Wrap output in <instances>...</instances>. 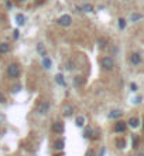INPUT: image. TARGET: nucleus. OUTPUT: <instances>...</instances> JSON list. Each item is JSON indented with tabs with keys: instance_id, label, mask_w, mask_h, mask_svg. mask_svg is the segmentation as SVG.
<instances>
[{
	"instance_id": "9d476101",
	"label": "nucleus",
	"mask_w": 144,
	"mask_h": 156,
	"mask_svg": "<svg viewBox=\"0 0 144 156\" xmlns=\"http://www.w3.org/2000/svg\"><path fill=\"white\" fill-rule=\"evenodd\" d=\"M41 65H43V68H45V70H51V67H52V61H51V58L47 56V57H43V60H41Z\"/></svg>"
},
{
	"instance_id": "2f4dec72",
	"label": "nucleus",
	"mask_w": 144,
	"mask_h": 156,
	"mask_svg": "<svg viewBox=\"0 0 144 156\" xmlns=\"http://www.w3.org/2000/svg\"><path fill=\"white\" fill-rule=\"evenodd\" d=\"M137 143H138V138L136 136V138H133V148H137Z\"/></svg>"
},
{
	"instance_id": "1a4fd4ad",
	"label": "nucleus",
	"mask_w": 144,
	"mask_h": 156,
	"mask_svg": "<svg viewBox=\"0 0 144 156\" xmlns=\"http://www.w3.org/2000/svg\"><path fill=\"white\" fill-rule=\"evenodd\" d=\"M35 50H37V53H38V56L41 57H47V48H45V45L43 43H37L35 45Z\"/></svg>"
},
{
	"instance_id": "ddd939ff",
	"label": "nucleus",
	"mask_w": 144,
	"mask_h": 156,
	"mask_svg": "<svg viewBox=\"0 0 144 156\" xmlns=\"http://www.w3.org/2000/svg\"><path fill=\"white\" fill-rule=\"evenodd\" d=\"M85 123H86V118L83 115H78L76 119H75V125H76L78 128H83Z\"/></svg>"
},
{
	"instance_id": "393cba45",
	"label": "nucleus",
	"mask_w": 144,
	"mask_h": 156,
	"mask_svg": "<svg viewBox=\"0 0 144 156\" xmlns=\"http://www.w3.org/2000/svg\"><path fill=\"white\" fill-rule=\"evenodd\" d=\"M117 22H119V29H120V30H124V29H126V26H127V20H126V19H123V17H120Z\"/></svg>"
},
{
	"instance_id": "cd10ccee",
	"label": "nucleus",
	"mask_w": 144,
	"mask_h": 156,
	"mask_svg": "<svg viewBox=\"0 0 144 156\" xmlns=\"http://www.w3.org/2000/svg\"><path fill=\"white\" fill-rule=\"evenodd\" d=\"M4 3H6V7H7L9 10H11V9H13V1H11V0H6Z\"/></svg>"
},
{
	"instance_id": "a878e982",
	"label": "nucleus",
	"mask_w": 144,
	"mask_h": 156,
	"mask_svg": "<svg viewBox=\"0 0 144 156\" xmlns=\"http://www.w3.org/2000/svg\"><path fill=\"white\" fill-rule=\"evenodd\" d=\"M21 84H16V85H13V87H11V92H13V94H17V92H20V91H21Z\"/></svg>"
},
{
	"instance_id": "bb28decb",
	"label": "nucleus",
	"mask_w": 144,
	"mask_h": 156,
	"mask_svg": "<svg viewBox=\"0 0 144 156\" xmlns=\"http://www.w3.org/2000/svg\"><path fill=\"white\" fill-rule=\"evenodd\" d=\"M19 37H20V31H19V29L13 30V38H14V40H17Z\"/></svg>"
},
{
	"instance_id": "7c9ffc66",
	"label": "nucleus",
	"mask_w": 144,
	"mask_h": 156,
	"mask_svg": "<svg viewBox=\"0 0 144 156\" xmlns=\"http://www.w3.org/2000/svg\"><path fill=\"white\" fill-rule=\"evenodd\" d=\"M85 156H95V150H93V149H89Z\"/></svg>"
},
{
	"instance_id": "f3484780",
	"label": "nucleus",
	"mask_w": 144,
	"mask_h": 156,
	"mask_svg": "<svg viewBox=\"0 0 144 156\" xmlns=\"http://www.w3.org/2000/svg\"><path fill=\"white\" fill-rule=\"evenodd\" d=\"M10 51V44L9 43H0V54H7Z\"/></svg>"
},
{
	"instance_id": "473e14b6",
	"label": "nucleus",
	"mask_w": 144,
	"mask_h": 156,
	"mask_svg": "<svg viewBox=\"0 0 144 156\" xmlns=\"http://www.w3.org/2000/svg\"><path fill=\"white\" fill-rule=\"evenodd\" d=\"M141 102V98H136V101H134V104H140Z\"/></svg>"
},
{
	"instance_id": "7ed1b4c3",
	"label": "nucleus",
	"mask_w": 144,
	"mask_h": 156,
	"mask_svg": "<svg viewBox=\"0 0 144 156\" xmlns=\"http://www.w3.org/2000/svg\"><path fill=\"white\" fill-rule=\"evenodd\" d=\"M55 23L56 26H59V27H69L72 24V17L69 14H62V16H59L56 19Z\"/></svg>"
},
{
	"instance_id": "f704fd0d",
	"label": "nucleus",
	"mask_w": 144,
	"mask_h": 156,
	"mask_svg": "<svg viewBox=\"0 0 144 156\" xmlns=\"http://www.w3.org/2000/svg\"><path fill=\"white\" fill-rule=\"evenodd\" d=\"M137 156H144V153H138V155H137Z\"/></svg>"
},
{
	"instance_id": "39448f33",
	"label": "nucleus",
	"mask_w": 144,
	"mask_h": 156,
	"mask_svg": "<svg viewBox=\"0 0 144 156\" xmlns=\"http://www.w3.org/2000/svg\"><path fill=\"white\" fill-rule=\"evenodd\" d=\"M126 128H127V122H124V121H117L114 123V132L116 134H123L126 131Z\"/></svg>"
},
{
	"instance_id": "f257e3e1",
	"label": "nucleus",
	"mask_w": 144,
	"mask_h": 156,
	"mask_svg": "<svg viewBox=\"0 0 144 156\" xmlns=\"http://www.w3.org/2000/svg\"><path fill=\"white\" fill-rule=\"evenodd\" d=\"M20 74H21V68H20V65L17 63L9 64V67H7V77L11 78V79H16V78L20 77Z\"/></svg>"
},
{
	"instance_id": "20e7f679",
	"label": "nucleus",
	"mask_w": 144,
	"mask_h": 156,
	"mask_svg": "<svg viewBox=\"0 0 144 156\" xmlns=\"http://www.w3.org/2000/svg\"><path fill=\"white\" fill-rule=\"evenodd\" d=\"M51 109V104L48 102V101H43V102H40V105L37 107V112L40 114V115H47L48 112Z\"/></svg>"
},
{
	"instance_id": "0eeeda50",
	"label": "nucleus",
	"mask_w": 144,
	"mask_h": 156,
	"mask_svg": "<svg viewBox=\"0 0 144 156\" xmlns=\"http://www.w3.org/2000/svg\"><path fill=\"white\" fill-rule=\"evenodd\" d=\"M129 60H130V63H132L133 65H140V64H141V61H143V60H141V56H140V53H132Z\"/></svg>"
},
{
	"instance_id": "5701e85b",
	"label": "nucleus",
	"mask_w": 144,
	"mask_h": 156,
	"mask_svg": "<svg viewBox=\"0 0 144 156\" xmlns=\"http://www.w3.org/2000/svg\"><path fill=\"white\" fill-rule=\"evenodd\" d=\"M141 19H143V16H141L140 13H133L132 17H130V22L136 23V22H138V20H141Z\"/></svg>"
},
{
	"instance_id": "a211bd4d",
	"label": "nucleus",
	"mask_w": 144,
	"mask_h": 156,
	"mask_svg": "<svg viewBox=\"0 0 144 156\" xmlns=\"http://www.w3.org/2000/svg\"><path fill=\"white\" fill-rule=\"evenodd\" d=\"M74 84H75V87H82L85 84V79H83L82 75H76V77L74 78Z\"/></svg>"
},
{
	"instance_id": "c9c22d12",
	"label": "nucleus",
	"mask_w": 144,
	"mask_h": 156,
	"mask_svg": "<svg viewBox=\"0 0 144 156\" xmlns=\"http://www.w3.org/2000/svg\"><path fill=\"white\" fill-rule=\"evenodd\" d=\"M19 1H21V3H24V1H27V0H19Z\"/></svg>"
},
{
	"instance_id": "4be33fe9",
	"label": "nucleus",
	"mask_w": 144,
	"mask_h": 156,
	"mask_svg": "<svg viewBox=\"0 0 144 156\" xmlns=\"http://www.w3.org/2000/svg\"><path fill=\"white\" fill-rule=\"evenodd\" d=\"M83 136L86 138V139H92V136H93V129L92 128H85V131H83Z\"/></svg>"
},
{
	"instance_id": "f8f14e48",
	"label": "nucleus",
	"mask_w": 144,
	"mask_h": 156,
	"mask_svg": "<svg viewBox=\"0 0 144 156\" xmlns=\"http://www.w3.org/2000/svg\"><path fill=\"white\" fill-rule=\"evenodd\" d=\"M55 82L58 85H61V87H67V81H65V77H64V74H61V72H58L55 75Z\"/></svg>"
},
{
	"instance_id": "423d86ee",
	"label": "nucleus",
	"mask_w": 144,
	"mask_h": 156,
	"mask_svg": "<svg viewBox=\"0 0 144 156\" xmlns=\"http://www.w3.org/2000/svg\"><path fill=\"white\" fill-rule=\"evenodd\" d=\"M52 131H54L56 135H62L64 131H65V126H64V123L61 122V121H56V122H54V125H52Z\"/></svg>"
},
{
	"instance_id": "f03ea898",
	"label": "nucleus",
	"mask_w": 144,
	"mask_h": 156,
	"mask_svg": "<svg viewBox=\"0 0 144 156\" xmlns=\"http://www.w3.org/2000/svg\"><path fill=\"white\" fill-rule=\"evenodd\" d=\"M100 67L102 70H105V71H112L113 68H114V60L112 58V57H102L100 58Z\"/></svg>"
},
{
	"instance_id": "e433bc0d",
	"label": "nucleus",
	"mask_w": 144,
	"mask_h": 156,
	"mask_svg": "<svg viewBox=\"0 0 144 156\" xmlns=\"http://www.w3.org/2000/svg\"><path fill=\"white\" fill-rule=\"evenodd\" d=\"M54 156H62V155H54Z\"/></svg>"
},
{
	"instance_id": "4468645a",
	"label": "nucleus",
	"mask_w": 144,
	"mask_h": 156,
	"mask_svg": "<svg viewBox=\"0 0 144 156\" xmlns=\"http://www.w3.org/2000/svg\"><path fill=\"white\" fill-rule=\"evenodd\" d=\"M62 115H64L65 118H71V116L74 115V107L67 105V107L64 108V111H62Z\"/></svg>"
},
{
	"instance_id": "9b49d317",
	"label": "nucleus",
	"mask_w": 144,
	"mask_h": 156,
	"mask_svg": "<svg viewBox=\"0 0 144 156\" xmlns=\"http://www.w3.org/2000/svg\"><path fill=\"white\" fill-rule=\"evenodd\" d=\"M25 22H27V19H25L24 14H21V13H17V14H16V23H17L19 27H23V26L25 24Z\"/></svg>"
},
{
	"instance_id": "6ab92c4d",
	"label": "nucleus",
	"mask_w": 144,
	"mask_h": 156,
	"mask_svg": "<svg viewBox=\"0 0 144 156\" xmlns=\"http://www.w3.org/2000/svg\"><path fill=\"white\" fill-rule=\"evenodd\" d=\"M81 9H82V13H92V11L95 10L90 3H85L83 6H81Z\"/></svg>"
},
{
	"instance_id": "dca6fc26",
	"label": "nucleus",
	"mask_w": 144,
	"mask_h": 156,
	"mask_svg": "<svg viewBox=\"0 0 144 156\" xmlns=\"http://www.w3.org/2000/svg\"><path fill=\"white\" fill-rule=\"evenodd\" d=\"M122 115H123V112L120 111V109H113V111H110V114H109V118H110V119H119Z\"/></svg>"
},
{
	"instance_id": "c85d7f7f",
	"label": "nucleus",
	"mask_w": 144,
	"mask_h": 156,
	"mask_svg": "<svg viewBox=\"0 0 144 156\" xmlns=\"http://www.w3.org/2000/svg\"><path fill=\"white\" fill-rule=\"evenodd\" d=\"M130 89H132L133 92H136V91L138 89V87H137V84H134V82H132V84H130Z\"/></svg>"
},
{
	"instance_id": "72a5a7b5",
	"label": "nucleus",
	"mask_w": 144,
	"mask_h": 156,
	"mask_svg": "<svg viewBox=\"0 0 144 156\" xmlns=\"http://www.w3.org/2000/svg\"><path fill=\"white\" fill-rule=\"evenodd\" d=\"M103 155H105V149H102V152L99 153V156H103Z\"/></svg>"
},
{
	"instance_id": "4c0bfd02",
	"label": "nucleus",
	"mask_w": 144,
	"mask_h": 156,
	"mask_svg": "<svg viewBox=\"0 0 144 156\" xmlns=\"http://www.w3.org/2000/svg\"><path fill=\"white\" fill-rule=\"evenodd\" d=\"M143 128H144V122H143Z\"/></svg>"
},
{
	"instance_id": "aec40b11",
	"label": "nucleus",
	"mask_w": 144,
	"mask_h": 156,
	"mask_svg": "<svg viewBox=\"0 0 144 156\" xmlns=\"http://www.w3.org/2000/svg\"><path fill=\"white\" fill-rule=\"evenodd\" d=\"M65 68H67V71H74L75 70V61L74 60H68L67 64H65Z\"/></svg>"
},
{
	"instance_id": "b1692460",
	"label": "nucleus",
	"mask_w": 144,
	"mask_h": 156,
	"mask_svg": "<svg viewBox=\"0 0 144 156\" xmlns=\"http://www.w3.org/2000/svg\"><path fill=\"white\" fill-rule=\"evenodd\" d=\"M98 45H99V48H106V45H107V41H106V38L105 37H100L99 40H98Z\"/></svg>"
},
{
	"instance_id": "412c9836",
	"label": "nucleus",
	"mask_w": 144,
	"mask_h": 156,
	"mask_svg": "<svg viewBox=\"0 0 144 156\" xmlns=\"http://www.w3.org/2000/svg\"><path fill=\"white\" fill-rule=\"evenodd\" d=\"M116 146H117L119 149H124V148H126V141H124L123 138H117V139H116Z\"/></svg>"
},
{
	"instance_id": "c756f323",
	"label": "nucleus",
	"mask_w": 144,
	"mask_h": 156,
	"mask_svg": "<svg viewBox=\"0 0 144 156\" xmlns=\"http://www.w3.org/2000/svg\"><path fill=\"white\" fill-rule=\"evenodd\" d=\"M6 101H7V100H6V97H4V95L0 92V104H4Z\"/></svg>"
},
{
	"instance_id": "2eb2a0df",
	"label": "nucleus",
	"mask_w": 144,
	"mask_h": 156,
	"mask_svg": "<svg viewBox=\"0 0 144 156\" xmlns=\"http://www.w3.org/2000/svg\"><path fill=\"white\" fill-rule=\"evenodd\" d=\"M127 123H129V126H130V128L136 129V128L138 126V123H140V119H138L137 116H132V118L129 119V122H127Z\"/></svg>"
},
{
	"instance_id": "6e6552de",
	"label": "nucleus",
	"mask_w": 144,
	"mask_h": 156,
	"mask_svg": "<svg viewBox=\"0 0 144 156\" xmlns=\"http://www.w3.org/2000/svg\"><path fill=\"white\" fill-rule=\"evenodd\" d=\"M64 148H65V139H62V138L55 139V142H54V149H55L56 152H62Z\"/></svg>"
}]
</instances>
